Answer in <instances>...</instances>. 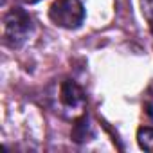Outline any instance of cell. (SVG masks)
<instances>
[{"mask_svg":"<svg viewBox=\"0 0 153 153\" xmlns=\"http://www.w3.org/2000/svg\"><path fill=\"white\" fill-rule=\"evenodd\" d=\"M151 34H153V20H151Z\"/></svg>","mask_w":153,"mask_h":153,"instance_id":"cell-8","label":"cell"},{"mask_svg":"<svg viewBox=\"0 0 153 153\" xmlns=\"http://www.w3.org/2000/svg\"><path fill=\"white\" fill-rule=\"evenodd\" d=\"M96 137V130H94V124L90 123V119L87 115L79 117L78 121L74 123V128H72V139L76 142H85V140H90Z\"/></svg>","mask_w":153,"mask_h":153,"instance_id":"cell-4","label":"cell"},{"mask_svg":"<svg viewBox=\"0 0 153 153\" xmlns=\"http://www.w3.org/2000/svg\"><path fill=\"white\" fill-rule=\"evenodd\" d=\"M137 142L142 149L153 151V128L151 126H142L137 131Z\"/></svg>","mask_w":153,"mask_h":153,"instance_id":"cell-5","label":"cell"},{"mask_svg":"<svg viewBox=\"0 0 153 153\" xmlns=\"http://www.w3.org/2000/svg\"><path fill=\"white\" fill-rule=\"evenodd\" d=\"M33 33V20L31 16L20 9L13 7L4 16V43L11 49L22 47Z\"/></svg>","mask_w":153,"mask_h":153,"instance_id":"cell-1","label":"cell"},{"mask_svg":"<svg viewBox=\"0 0 153 153\" xmlns=\"http://www.w3.org/2000/svg\"><path fill=\"white\" fill-rule=\"evenodd\" d=\"M52 24L63 29H78L85 20V7L81 0H56L49 9Z\"/></svg>","mask_w":153,"mask_h":153,"instance_id":"cell-2","label":"cell"},{"mask_svg":"<svg viewBox=\"0 0 153 153\" xmlns=\"http://www.w3.org/2000/svg\"><path fill=\"white\" fill-rule=\"evenodd\" d=\"M59 103H61L63 108H67L70 112H79V110L85 108L87 97H85L83 88L76 81L65 79L59 85Z\"/></svg>","mask_w":153,"mask_h":153,"instance_id":"cell-3","label":"cell"},{"mask_svg":"<svg viewBox=\"0 0 153 153\" xmlns=\"http://www.w3.org/2000/svg\"><path fill=\"white\" fill-rule=\"evenodd\" d=\"M142 105H144V110H146L148 117L153 121V81L148 85V88H146V92H144Z\"/></svg>","mask_w":153,"mask_h":153,"instance_id":"cell-6","label":"cell"},{"mask_svg":"<svg viewBox=\"0 0 153 153\" xmlns=\"http://www.w3.org/2000/svg\"><path fill=\"white\" fill-rule=\"evenodd\" d=\"M140 2H142V9L146 11L148 18L153 20V0H140Z\"/></svg>","mask_w":153,"mask_h":153,"instance_id":"cell-7","label":"cell"}]
</instances>
